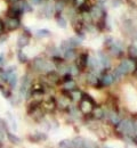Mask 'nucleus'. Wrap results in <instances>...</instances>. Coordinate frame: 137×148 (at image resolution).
I'll list each match as a JSON object with an SVG mask.
<instances>
[{
    "mask_svg": "<svg viewBox=\"0 0 137 148\" xmlns=\"http://www.w3.org/2000/svg\"><path fill=\"white\" fill-rule=\"evenodd\" d=\"M116 129H117L118 133L122 134L123 137L131 138L136 133V129H135L134 122L131 120H121L116 125Z\"/></svg>",
    "mask_w": 137,
    "mask_h": 148,
    "instance_id": "1",
    "label": "nucleus"
},
{
    "mask_svg": "<svg viewBox=\"0 0 137 148\" xmlns=\"http://www.w3.org/2000/svg\"><path fill=\"white\" fill-rule=\"evenodd\" d=\"M95 106V100L87 93H82V97L80 99V104H79V110L82 114L85 115H89L93 108Z\"/></svg>",
    "mask_w": 137,
    "mask_h": 148,
    "instance_id": "2",
    "label": "nucleus"
},
{
    "mask_svg": "<svg viewBox=\"0 0 137 148\" xmlns=\"http://www.w3.org/2000/svg\"><path fill=\"white\" fill-rule=\"evenodd\" d=\"M3 25L5 29H7L8 31H14L21 26V21L19 17H7V19L3 22Z\"/></svg>",
    "mask_w": 137,
    "mask_h": 148,
    "instance_id": "3",
    "label": "nucleus"
},
{
    "mask_svg": "<svg viewBox=\"0 0 137 148\" xmlns=\"http://www.w3.org/2000/svg\"><path fill=\"white\" fill-rule=\"evenodd\" d=\"M13 70H15V67H10V69L6 70V72H7L6 83H8V84H9V87H10L12 89H13V88H15V87H16V84H17V75H16V73H15Z\"/></svg>",
    "mask_w": 137,
    "mask_h": 148,
    "instance_id": "4",
    "label": "nucleus"
},
{
    "mask_svg": "<svg viewBox=\"0 0 137 148\" xmlns=\"http://www.w3.org/2000/svg\"><path fill=\"white\" fill-rule=\"evenodd\" d=\"M88 58H89V56H88V54H87V53H82V54H80V55L78 56L76 65L78 66L80 71H83V70L87 67V64H88Z\"/></svg>",
    "mask_w": 137,
    "mask_h": 148,
    "instance_id": "5",
    "label": "nucleus"
},
{
    "mask_svg": "<svg viewBox=\"0 0 137 148\" xmlns=\"http://www.w3.org/2000/svg\"><path fill=\"white\" fill-rule=\"evenodd\" d=\"M46 62H47V60H45V59L41 58V57L36 58V59L32 62V67H33V70L37 71V72H45V70H46Z\"/></svg>",
    "mask_w": 137,
    "mask_h": 148,
    "instance_id": "6",
    "label": "nucleus"
},
{
    "mask_svg": "<svg viewBox=\"0 0 137 148\" xmlns=\"http://www.w3.org/2000/svg\"><path fill=\"white\" fill-rule=\"evenodd\" d=\"M21 15H22V12H21L17 1L13 2V5L9 7V9L7 12V17H19L20 18Z\"/></svg>",
    "mask_w": 137,
    "mask_h": 148,
    "instance_id": "7",
    "label": "nucleus"
},
{
    "mask_svg": "<svg viewBox=\"0 0 137 148\" xmlns=\"http://www.w3.org/2000/svg\"><path fill=\"white\" fill-rule=\"evenodd\" d=\"M86 82H87L88 84L93 86V87H98V88L102 87L101 80L98 79L97 75L95 73H93V72H89V73L86 75Z\"/></svg>",
    "mask_w": 137,
    "mask_h": 148,
    "instance_id": "8",
    "label": "nucleus"
},
{
    "mask_svg": "<svg viewBox=\"0 0 137 148\" xmlns=\"http://www.w3.org/2000/svg\"><path fill=\"white\" fill-rule=\"evenodd\" d=\"M42 106H43V108H45L46 111L54 112L56 110V107H57V101H56V99H55L54 97H49L48 99H46V100L43 101Z\"/></svg>",
    "mask_w": 137,
    "mask_h": 148,
    "instance_id": "9",
    "label": "nucleus"
},
{
    "mask_svg": "<svg viewBox=\"0 0 137 148\" xmlns=\"http://www.w3.org/2000/svg\"><path fill=\"white\" fill-rule=\"evenodd\" d=\"M30 39H31V36L29 33H22V34H20L19 39H17V46L20 48L26 47L30 43Z\"/></svg>",
    "mask_w": 137,
    "mask_h": 148,
    "instance_id": "10",
    "label": "nucleus"
},
{
    "mask_svg": "<svg viewBox=\"0 0 137 148\" xmlns=\"http://www.w3.org/2000/svg\"><path fill=\"white\" fill-rule=\"evenodd\" d=\"M113 82H114V77H113L112 74H110V73L103 74V76H102V79H101V84H102V87H109V86H111Z\"/></svg>",
    "mask_w": 137,
    "mask_h": 148,
    "instance_id": "11",
    "label": "nucleus"
},
{
    "mask_svg": "<svg viewBox=\"0 0 137 148\" xmlns=\"http://www.w3.org/2000/svg\"><path fill=\"white\" fill-rule=\"evenodd\" d=\"M90 114H92L94 120H102L105 116V112L99 106H94V108H93V111H92Z\"/></svg>",
    "mask_w": 137,
    "mask_h": 148,
    "instance_id": "12",
    "label": "nucleus"
},
{
    "mask_svg": "<svg viewBox=\"0 0 137 148\" xmlns=\"http://www.w3.org/2000/svg\"><path fill=\"white\" fill-rule=\"evenodd\" d=\"M87 67L92 69L93 71H96V70H99L102 67L101 65V62L98 58H95V57H90L88 58V64H87Z\"/></svg>",
    "mask_w": 137,
    "mask_h": 148,
    "instance_id": "13",
    "label": "nucleus"
},
{
    "mask_svg": "<svg viewBox=\"0 0 137 148\" xmlns=\"http://www.w3.org/2000/svg\"><path fill=\"white\" fill-rule=\"evenodd\" d=\"M98 59H99V62H101L102 67H104V69H109V67H110L111 60H110L109 56L106 55V54H104V53H98Z\"/></svg>",
    "mask_w": 137,
    "mask_h": 148,
    "instance_id": "14",
    "label": "nucleus"
},
{
    "mask_svg": "<svg viewBox=\"0 0 137 148\" xmlns=\"http://www.w3.org/2000/svg\"><path fill=\"white\" fill-rule=\"evenodd\" d=\"M31 96L33 97V100L41 103L45 96V90L43 89H31Z\"/></svg>",
    "mask_w": 137,
    "mask_h": 148,
    "instance_id": "15",
    "label": "nucleus"
},
{
    "mask_svg": "<svg viewBox=\"0 0 137 148\" xmlns=\"http://www.w3.org/2000/svg\"><path fill=\"white\" fill-rule=\"evenodd\" d=\"M59 80H61V77H59V74L57 72L53 71V72L47 73V81L50 84H57L59 82Z\"/></svg>",
    "mask_w": 137,
    "mask_h": 148,
    "instance_id": "16",
    "label": "nucleus"
},
{
    "mask_svg": "<svg viewBox=\"0 0 137 148\" xmlns=\"http://www.w3.org/2000/svg\"><path fill=\"white\" fill-rule=\"evenodd\" d=\"M63 57H64V60H73L77 58V53L74 50V48H70V49H66L63 51Z\"/></svg>",
    "mask_w": 137,
    "mask_h": 148,
    "instance_id": "17",
    "label": "nucleus"
},
{
    "mask_svg": "<svg viewBox=\"0 0 137 148\" xmlns=\"http://www.w3.org/2000/svg\"><path fill=\"white\" fill-rule=\"evenodd\" d=\"M17 3H19V6H20V9H21V12H22V14L32 12V7H31V5H30L26 0H19Z\"/></svg>",
    "mask_w": 137,
    "mask_h": 148,
    "instance_id": "18",
    "label": "nucleus"
},
{
    "mask_svg": "<svg viewBox=\"0 0 137 148\" xmlns=\"http://www.w3.org/2000/svg\"><path fill=\"white\" fill-rule=\"evenodd\" d=\"M107 117H109V121L111 122L112 125H117L118 123L121 121V117L119 116V114H118L117 112H114V111L107 113Z\"/></svg>",
    "mask_w": 137,
    "mask_h": 148,
    "instance_id": "19",
    "label": "nucleus"
},
{
    "mask_svg": "<svg viewBox=\"0 0 137 148\" xmlns=\"http://www.w3.org/2000/svg\"><path fill=\"white\" fill-rule=\"evenodd\" d=\"M65 7H66V0H56V3L54 6V10L57 14H61Z\"/></svg>",
    "mask_w": 137,
    "mask_h": 148,
    "instance_id": "20",
    "label": "nucleus"
},
{
    "mask_svg": "<svg viewBox=\"0 0 137 148\" xmlns=\"http://www.w3.org/2000/svg\"><path fill=\"white\" fill-rule=\"evenodd\" d=\"M70 92V97H71V99L73 100V101H80V99H81V97H82V92L77 89V88H74L73 90H71V91H69Z\"/></svg>",
    "mask_w": 137,
    "mask_h": 148,
    "instance_id": "21",
    "label": "nucleus"
},
{
    "mask_svg": "<svg viewBox=\"0 0 137 148\" xmlns=\"http://www.w3.org/2000/svg\"><path fill=\"white\" fill-rule=\"evenodd\" d=\"M47 139V136L45 133H34L30 137V140L31 141H34V143H39L42 140H46Z\"/></svg>",
    "mask_w": 137,
    "mask_h": 148,
    "instance_id": "22",
    "label": "nucleus"
},
{
    "mask_svg": "<svg viewBox=\"0 0 137 148\" xmlns=\"http://www.w3.org/2000/svg\"><path fill=\"white\" fill-rule=\"evenodd\" d=\"M76 87H77V84H76V82L73 81V79L70 80V81H65L64 84H63V89L66 90V91H71V90H73Z\"/></svg>",
    "mask_w": 137,
    "mask_h": 148,
    "instance_id": "23",
    "label": "nucleus"
},
{
    "mask_svg": "<svg viewBox=\"0 0 137 148\" xmlns=\"http://www.w3.org/2000/svg\"><path fill=\"white\" fill-rule=\"evenodd\" d=\"M53 13H54V6L52 5V3H46L45 5V7H43V14L47 16V17H49V16H52L53 15Z\"/></svg>",
    "mask_w": 137,
    "mask_h": 148,
    "instance_id": "24",
    "label": "nucleus"
},
{
    "mask_svg": "<svg viewBox=\"0 0 137 148\" xmlns=\"http://www.w3.org/2000/svg\"><path fill=\"white\" fill-rule=\"evenodd\" d=\"M72 143H73V147H85L86 139L82 137H77L72 140Z\"/></svg>",
    "mask_w": 137,
    "mask_h": 148,
    "instance_id": "25",
    "label": "nucleus"
},
{
    "mask_svg": "<svg viewBox=\"0 0 137 148\" xmlns=\"http://www.w3.org/2000/svg\"><path fill=\"white\" fill-rule=\"evenodd\" d=\"M56 22H57V25H59V27H62V29H65L66 25H67L66 19L63 18V17L61 16V14H57V16H56Z\"/></svg>",
    "mask_w": 137,
    "mask_h": 148,
    "instance_id": "26",
    "label": "nucleus"
},
{
    "mask_svg": "<svg viewBox=\"0 0 137 148\" xmlns=\"http://www.w3.org/2000/svg\"><path fill=\"white\" fill-rule=\"evenodd\" d=\"M7 138L9 139V141L12 143V144H20L21 143V139L19 138V137H16L15 134H13V133H10V132H8L7 131Z\"/></svg>",
    "mask_w": 137,
    "mask_h": 148,
    "instance_id": "27",
    "label": "nucleus"
},
{
    "mask_svg": "<svg viewBox=\"0 0 137 148\" xmlns=\"http://www.w3.org/2000/svg\"><path fill=\"white\" fill-rule=\"evenodd\" d=\"M128 54H129V57L130 58H136L137 57V47L136 46H134V45H131V46H129L128 47Z\"/></svg>",
    "mask_w": 137,
    "mask_h": 148,
    "instance_id": "28",
    "label": "nucleus"
},
{
    "mask_svg": "<svg viewBox=\"0 0 137 148\" xmlns=\"http://www.w3.org/2000/svg\"><path fill=\"white\" fill-rule=\"evenodd\" d=\"M59 147H63V148L73 147V143H72V140L65 139V140H62V141H59Z\"/></svg>",
    "mask_w": 137,
    "mask_h": 148,
    "instance_id": "29",
    "label": "nucleus"
},
{
    "mask_svg": "<svg viewBox=\"0 0 137 148\" xmlns=\"http://www.w3.org/2000/svg\"><path fill=\"white\" fill-rule=\"evenodd\" d=\"M50 34H52V33H50L48 30H45V29L37 31V36L39 38H48V37H50Z\"/></svg>",
    "mask_w": 137,
    "mask_h": 148,
    "instance_id": "30",
    "label": "nucleus"
},
{
    "mask_svg": "<svg viewBox=\"0 0 137 148\" xmlns=\"http://www.w3.org/2000/svg\"><path fill=\"white\" fill-rule=\"evenodd\" d=\"M79 72H80V70H79V67L74 64V65H69V73L72 74L73 76L74 75H78Z\"/></svg>",
    "mask_w": 137,
    "mask_h": 148,
    "instance_id": "31",
    "label": "nucleus"
},
{
    "mask_svg": "<svg viewBox=\"0 0 137 148\" xmlns=\"http://www.w3.org/2000/svg\"><path fill=\"white\" fill-rule=\"evenodd\" d=\"M17 56H19V60H20L21 63H26V62H28V57H26V55H25L22 50L19 51Z\"/></svg>",
    "mask_w": 137,
    "mask_h": 148,
    "instance_id": "32",
    "label": "nucleus"
},
{
    "mask_svg": "<svg viewBox=\"0 0 137 148\" xmlns=\"http://www.w3.org/2000/svg\"><path fill=\"white\" fill-rule=\"evenodd\" d=\"M86 1H87V0H73V5H74L76 8H79V7H81Z\"/></svg>",
    "mask_w": 137,
    "mask_h": 148,
    "instance_id": "33",
    "label": "nucleus"
},
{
    "mask_svg": "<svg viewBox=\"0 0 137 148\" xmlns=\"http://www.w3.org/2000/svg\"><path fill=\"white\" fill-rule=\"evenodd\" d=\"M30 2H31V5H33V6H39L42 3V0H30Z\"/></svg>",
    "mask_w": 137,
    "mask_h": 148,
    "instance_id": "34",
    "label": "nucleus"
},
{
    "mask_svg": "<svg viewBox=\"0 0 137 148\" xmlns=\"http://www.w3.org/2000/svg\"><path fill=\"white\" fill-rule=\"evenodd\" d=\"M3 30H5V25H3V22L0 19V37L2 36V33H3Z\"/></svg>",
    "mask_w": 137,
    "mask_h": 148,
    "instance_id": "35",
    "label": "nucleus"
},
{
    "mask_svg": "<svg viewBox=\"0 0 137 148\" xmlns=\"http://www.w3.org/2000/svg\"><path fill=\"white\" fill-rule=\"evenodd\" d=\"M3 139H5V131L2 129H0V144L3 141Z\"/></svg>",
    "mask_w": 137,
    "mask_h": 148,
    "instance_id": "36",
    "label": "nucleus"
},
{
    "mask_svg": "<svg viewBox=\"0 0 137 148\" xmlns=\"http://www.w3.org/2000/svg\"><path fill=\"white\" fill-rule=\"evenodd\" d=\"M134 122V125H135V129H136V133H137V117L133 121Z\"/></svg>",
    "mask_w": 137,
    "mask_h": 148,
    "instance_id": "37",
    "label": "nucleus"
},
{
    "mask_svg": "<svg viewBox=\"0 0 137 148\" xmlns=\"http://www.w3.org/2000/svg\"><path fill=\"white\" fill-rule=\"evenodd\" d=\"M3 64V57H2V55L0 56V66Z\"/></svg>",
    "mask_w": 137,
    "mask_h": 148,
    "instance_id": "38",
    "label": "nucleus"
},
{
    "mask_svg": "<svg viewBox=\"0 0 137 148\" xmlns=\"http://www.w3.org/2000/svg\"><path fill=\"white\" fill-rule=\"evenodd\" d=\"M10 2H16V1H19V0H9Z\"/></svg>",
    "mask_w": 137,
    "mask_h": 148,
    "instance_id": "39",
    "label": "nucleus"
},
{
    "mask_svg": "<svg viewBox=\"0 0 137 148\" xmlns=\"http://www.w3.org/2000/svg\"><path fill=\"white\" fill-rule=\"evenodd\" d=\"M135 63H136V67H137V57L135 58Z\"/></svg>",
    "mask_w": 137,
    "mask_h": 148,
    "instance_id": "40",
    "label": "nucleus"
},
{
    "mask_svg": "<svg viewBox=\"0 0 137 148\" xmlns=\"http://www.w3.org/2000/svg\"><path fill=\"white\" fill-rule=\"evenodd\" d=\"M47 1H56V0H47Z\"/></svg>",
    "mask_w": 137,
    "mask_h": 148,
    "instance_id": "41",
    "label": "nucleus"
},
{
    "mask_svg": "<svg viewBox=\"0 0 137 148\" xmlns=\"http://www.w3.org/2000/svg\"><path fill=\"white\" fill-rule=\"evenodd\" d=\"M136 76H137V70H136Z\"/></svg>",
    "mask_w": 137,
    "mask_h": 148,
    "instance_id": "42",
    "label": "nucleus"
}]
</instances>
